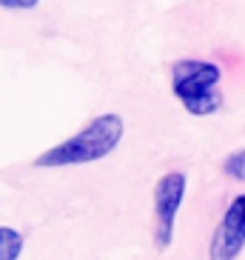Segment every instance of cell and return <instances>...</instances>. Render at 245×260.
<instances>
[{
  "mask_svg": "<svg viewBox=\"0 0 245 260\" xmlns=\"http://www.w3.org/2000/svg\"><path fill=\"white\" fill-rule=\"evenodd\" d=\"M222 69L214 60L180 57L171 63V92L194 117H208L222 109Z\"/></svg>",
  "mask_w": 245,
  "mask_h": 260,
  "instance_id": "cell-2",
  "label": "cell"
},
{
  "mask_svg": "<svg viewBox=\"0 0 245 260\" xmlns=\"http://www.w3.org/2000/svg\"><path fill=\"white\" fill-rule=\"evenodd\" d=\"M245 249V191L228 203L208 243V260H237Z\"/></svg>",
  "mask_w": 245,
  "mask_h": 260,
  "instance_id": "cell-4",
  "label": "cell"
},
{
  "mask_svg": "<svg viewBox=\"0 0 245 260\" xmlns=\"http://www.w3.org/2000/svg\"><path fill=\"white\" fill-rule=\"evenodd\" d=\"M185 180L183 172H166L154 186V243L157 249H169L174 240V223H177V212L183 206Z\"/></svg>",
  "mask_w": 245,
  "mask_h": 260,
  "instance_id": "cell-3",
  "label": "cell"
},
{
  "mask_svg": "<svg viewBox=\"0 0 245 260\" xmlns=\"http://www.w3.org/2000/svg\"><path fill=\"white\" fill-rule=\"evenodd\" d=\"M123 135H126V120L117 112L97 115L80 132H74L71 138L37 154L34 169H66V166H83V163L103 160L120 146Z\"/></svg>",
  "mask_w": 245,
  "mask_h": 260,
  "instance_id": "cell-1",
  "label": "cell"
},
{
  "mask_svg": "<svg viewBox=\"0 0 245 260\" xmlns=\"http://www.w3.org/2000/svg\"><path fill=\"white\" fill-rule=\"evenodd\" d=\"M37 6L40 0H0V9H9V12H31Z\"/></svg>",
  "mask_w": 245,
  "mask_h": 260,
  "instance_id": "cell-7",
  "label": "cell"
},
{
  "mask_svg": "<svg viewBox=\"0 0 245 260\" xmlns=\"http://www.w3.org/2000/svg\"><path fill=\"white\" fill-rule=\"evenodd\" d=\"M222 175L231 177V180H239V183H245V149L231 152L228 157L222 160Z\"/></svg>",
  "mask_w": 245,
  "mask_h": 260,
  "instance_id": "cell-6",
  "label": "cell"
},
{
  "mask_svg": "<svg viewBox=\"0 0 245 260\" xmlns=\"http://www.w3.org/2000/svg\"><path fill=\"white\" fill-rule=\"evenodd\" d=\"M23 254V235L12 226H0V260H17Z\"/></svg>",
  "mask_w": 245,
  "mask_h": 260,
  "instance_id": "cell-5",
  "label": "cell"
}]
</instances>
